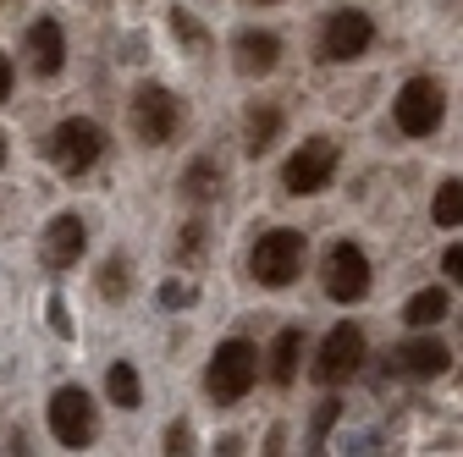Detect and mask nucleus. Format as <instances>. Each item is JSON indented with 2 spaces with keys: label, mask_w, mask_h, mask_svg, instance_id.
Wrapping results in <instances>:
<instances>
[{
  "label": "nucleus",
  "mask_w": 463,
  "mask_h": 457,
  "mask_svg": "<svg viewBox=\"0 0 463 457\" xmlns=\"http://www.w3.org/2000/svg\"><path fill=\"white\" fill-rule=\"evenodd\" d=\"M128 122H133V133L144 144H171V138H177V127H183V105L171 99V89L144 83L133 94V105H128Z\"/></svg>",
  "instance_id": "nucleus-4"
},
{
  "label": "nucleus",
  "mask_w": 463,
  "mask_h": 457,
  "mask_svg": "<svg viewBox=\"0 0 463 457\" xmlns=\"http://www.w3.org/2000/svg\"><path fill=\"white\" fill-rule=\"evenodd\" d=\"M199 293H194V281H160V303L165 309H188Z\"/></svg>",
  "instance_id": "nucleus-24"
},
{
  "label": "nucleus",
  "mask_w": 463,
  "mask_h": 457,
  "mask_svg": "<svg viewBox=\"0 0 463 457\" xmlns=\"http://www.w3.org/2000/svg\"><path fill=\"white\" fill-rule=\"evenodd\" d=\"M99 154H105V133L89 117H72V122H61L50 133V160L61 165L67 177H83L89 165H99Z\"/></svg>",
  "instance_id": "nucleus-6"
},
{
  "label": "nucleus",
  "mask_w": 463,
  "mask_h": 457,
  "mask_svg": "<svg viewBox=\"0 0 463 457\" xmlns=\"http://www.w3.org/2000/svg\"><path fill=\"white\" fill-rule=\"evenodd\" d=\"M370 293V254L359 243H331L326 254V298L331 303H359Z\"/></svg>",
  "instance_id": "nucleus-8"
},
{
  "label": "nucleus",
  "mask_w": 463,
  "mask_h": 457,
  "mask_svg": "<svg viewBox=\"0 0 463 457\" xmlns=\"http://www.w3.org/2000/svg\"><path fill=\"white\" fill-rule=\"evenodd\" d=\"M336 160H342V149H336V138H326V133H315V138H304V149H293V160H287V171H281V182H287V193H320L331 177H336Z\"/></svg>",
  "instance_id": "nucleus-5"
},
{
  "label": "nucleus",
  "mask_w": 463,
  "mask_h": 457,
  "mask_svg": "<svg viewBox=\"0 0 463 457\" xmlns=\"http://www.w3.org/2000/svg\"><path fill=\"white\" fill-rule=\"evenodd\" d=\"M276 138H281V110H276V105H254V110H249V122H243V149L260 160Z\"/></svg>",
  "instance_id": "nucleus-17"
},
{
  "label": "nucleus",
  "mask_w": 463,
  "mask_h": 457,
  "mask_svg": "<svg viewBox=\"0 0 463 457\" xmlns=\"http://www.w3.org/2000/svg\"><path fill=\"white\" fill-rule=\"evenodd\" d=\"M260 380V348L243 336H232L215 348V359L204 364V391H210V403H243L249 386Z\"/></svg>",
  "instance_id": "nucleus-1"
},
{
  "label": "nucleus",
  "mask_w": 463,
  "mask_h": 457,
  "mask_svg": "<svg viewBox=\"0 0 463 457\" xmlns=\"http://www.w3.org/2000/svg\"><path fill=\"white\" fill-rule=\"evenodd\" d=\"M298 359H304V331L298 325H287V331H276V341H270V380L276 386H293L298 380Z\"/></svg>",
  "instance_id": "nucleus-15"
},
{
  "label": "nucleus",
  "mask_w": 463,
  "mask_h": 457,
  "mask_svg": "<svg viewBox=\"0 0 463 457\" xmlns=\"http://www.w3.org/2000/svg\"><path fill=\"white\" fill-rule=\"evenodd\" d=\"M105 391H110L116 408H138V403H144V380H138L133 364H110V369H105Z\"/></svg>",
  "instance_id": "nucleus-19"
},
{
  "label": "nucleus",
  "mask_w": 463,
  "mask_h": 457,
  "mask_svg": "<svg viewBox=\"0 0 463 457\" xmlns=\"http://www.w3.org/2000/svg\"><path fill=\"white\" fill-rule=\"evenodd\" d=\"M441 270H447V281H452V287H463V243H452V248L441 254Z\"/></svg>",
  "instance_id": "nucleus-27"
},
{
  "label": "nucleus",
  "mask_w": 463,
  "mask_h": 457,
  "mask_svg": "<svg viewBox=\"0 0 463 457\" xmlns=\"http://www.w3.org/2000/svg\"><path fill=\"white\" fill-rule=\"evenodd\" d=\"M204 220H188L183 226V238H177V248H171V259H177V265H199V254H204Z\"/></svg>",
  "instance_id": "nucleus-22"
},
{
  "label": "nucleus",
  "mask_w": 463,
  "mask_h": 457,
  "mask_svg": "<svg viewBox=\"0 0 463 457\" xmlns=\"http://www.w3.org/2000/svg\"><path fill=\"white\" fill-rule=\"evenodd\" d=\"M452 314V298H447V287H425V293H414L409 303H402V320H409V325H441Z\"/></svg>",
  "instance_id": "nucleus-18"
},
{
  "label": "nucleus",
  "mask_w": 463,
  "mask_h": 457,
  "mask_svg": "<svg viewBox=\"0 0 463 457\" xmlns=\"http://www.w3.org/2000/svg\"><path fill=\"white\" fill-rule=\"evenodd\" d=\"M171 28H177V33H183V44H188L194 55H199V50H210V39H204V28H199V23H194V17H188L183 6H171Z\"/></svg>",
  "instance_id": "nucleus-23"
},
{
  "label": "nucleus",
  "mask_w": 463,
  "mask_h": 457,
  "mask_svg": "<svg viewBox=\"0 0 463 457\" xmlns=\"http://www.w3.org/2000/svg\"><path fill=\"white\" fill-rule=\"evenodd\" d=\"M83 248H89V226H83L78 215H55V220L44 226V238H39V259H44L50 270H72V265L83 259Z\"/></svg>",
  "instance_id": "nucleus-11"
},
{
  "label": "nucleus",
  "mask_w": 463,
  "mask_h": 457,
  "mask_svg": "<svg viewBox=\"0 0 463 457\" xmlns=\"http://www.w3.org/2000/svg\"><path fill=\"white\" fill-rule=\"evenodd\" d=\"M165 452H194V430H188V419L165 424Z\"/></svg>",
  "instance_id": "nucleus-26"
},
{
  "label": "nucleus",
  "mask_w": 463,
  "mask_h": 457,
  "mask_svg": "<svg viewBox=\"0 0 463 457\" xmlns=\"http://www.w3.org/2000/svg\"><path fill=\"white\" fill-rule=\"evenodd\" d=\"M232 61H238L243 78H270L276 61H281V39L265 33V28H243L238 39H232Z\"/></svg>",
  "instance_id": "nucleus-14"
},
{
  "label": "nucleus",
  "mask_w": 463,
  "mask_h": 457,
  "mask_svg": "<svg viewBox=\"0 0 463 457\" xmlns=\"http://www.w3.org/2000/svg\"><path fill=\"white\" fill-rule=\"evenodd\" d=\"M0 165H6V133H0Z\"/></svg>",
  "instance_id": "nucleus-30"
},
{
  "label": "nucleus",
  "mask_w": 463,
  "mask_h": 457,
  "mask_svg": "<svg viewBox=\"0 0 463 457\" xmlns=\"http://www.w3.org/2000/svg\"><path fill=\"white\" fill-rule=\"evenodd\" d=\"M99 293H105L110 303H122V298L133 293V265H128L122 254H116V259H105V265H99Z\"/></svg>",
  "instance_id": "nucleus-21"
},
{
  "label": "nucleus",
  "mask_w": 463,
  "mask_h": 457,
  "mask_svg": "<svg viewBox=\"0 0 463 457\" xmlns=\"http://www.w3.org/2000/svg\"><path fill=\"white\" fill-rule=\"evenodd\" d=\"M430 220L436 226H463V177H447L430 199Z\"/></svg>",
  "instance_id": "nucleus-20"
},
{
  "label": "nucleus",
  "mask_w": 463,
  "mask_h": 457,
  "mask_svg": "<svg viewBox=\"0 0 463 457\" xmlns=\"http://www.w3.org/2000/svg\"><path fill=\"white\" fill-rule=\"evenodd\" d=\"M359 364H364V331L359 325H331L326 331V341H320V359H315V380L320 386H342L347 375H359Z\"/></svg>",
  "instance_id": "nucleus-9"
},
{
  "label": "nucleus",
  "mask_w": 463,
  "mask_h": 457,
  "mask_svg": "<svg viewBox=\"0 0 463 457\" xmlns=\"http://www.w3.org/2000/svg\"><path fill=\"white\" fill-rule=\"evenodd\" d=\"M392 122L402 138H430L441 122H447V89L436 78H409L392 105Z\"/></svg>",
  "instance_id": "nucleus-3"
},
{
  "label": "nucleus",
  "mask_w": 463,
  "mask_h": 457,
  "mask_svg": "<svg viewBox=\"0 0 463 457\" xmlns=\"http://www.w3.org/2000/svg\"><path fill=\"white\" fill-rule=\"evenodd\" d=\"M23 44H28V67H33V78H55V72L67 67V39H61V23H55V17L28 23Z\"/></svg>",
  "instance_id": "nucleus-13"
},
{
  "label": "nucleus",
  "mask_w": 463,
  "mask_h": 457,
  "mask_svg": "<svg viewBox=\"0 0 463 457\" xmlns=\"http://www.w3.org/2000/svg\"><path fill=\"white\" fill-rule=\"evenodd\" d=\"M370 39H375V23L364 12H354V6H342L320 28V61H359L370 50Z\"/></svg>",
  "instance_id": "nucleus-10"
},
{
  "label": "nucleus",
  "mask_w": 463,
  "mask_h": 457,
  "mask_svg": "<svg viewBox=\"0 0 463 457\" xmlns=\"http://www.w3.org/2000/svg\"><path fill=\"white\" fill-rule=\"evenodd\" d=\"M336 414H342V403H320V414H315V430H309V446H315V452L326 446V430L336 424Z\"/></svg>",
  "instance_id": "nucleus-25"
},
{
  "label": "nucleus",
  "mask_w": 463,
  "mask_h": 457,
  "mask_svg": "<svg viewBox=\"0 0 463 457\" xmlns=\"http://www.w3.org/2000/svg\"><path fill=\"white\" fill-rule=\"evenodd\" d=\"M12 83H17V72H12L6 55H0V99H12Z\"/></svg>",
  "instance_id": "nucleus-29"
},
{
  "label": "nucleus",
  "mask_w": 463,
  "mask_h": 457,
  "mask_svg": "<svg viewBox=\"0 0 463 457\" xmlns=\"http://www.w3.org/2000/svg\"><path fill=\"white\" fill-rule=\"evenodd\" d=\"M94 403H89V391L83 386H61L50 396V435L61 441L67 452H83L89 441H94Z\"/></svg>",
  "instance_id": "nucleus-7"
},
{
  "label": "nucleus",
  "mask_w": 463,
  "mask_h": 457,
  "mask_svg": "<svg viewBox=\"0 0 463 457\" xmlns=\"http://www.w3.org/2000/svg\"><path fill=\"white\" fill-rule=\"evenodd\" d=\"M304 232H293V226H276V232H265L254 248H249V275L260 281V287H287V281H298L304 270Z\"/></svg>",
  "instance_id": "nucleus-2"
},
{
  "label": "nucleus",
  "mask_w": 463,
  "mask_h": 457,
  "mask_svg": "<svg viewBox=\"0 0 463 457\" xmlns=\"http://www.w3.org/2000/svg\"><path fill=\"white\" fill-rule=\"evenodd\" d=\"M254 6H276V0H254Z\"/></svg>",
  "instance_id": "nucleus-31"
},
{
  "label": "nucleus",
  "mask_w": 463,
  "mask_h": 457,
  "mask_svg": "<svg viewBox=\"0 0 463 457\" xmlns=\"http://www.w3.org/2000/svg\"><path fill=\"white\" fill-rule=\"evenodd\" d=\"M221 165L210 160V154H199V160H188V171H183V199L188 204H215L221 199Z\"/></svg>",
  "instance_id": "nucleus-16"
},
{
  "label": "nucleus",
  "mask_w": 463,
  "mask_h": 457,
  "mask_svg": "<svg viewBox=\"0 0 463 457\" xmlns=\"http://www.w3.org/2000/svg\"><path fill=\"white\" fill-rule=\"evenodd\" d=\"M50 331L55 336H72V320H67V303L61 298H50Z\"/></svg>",
  "instance_id": "nucleus-28"
},
{
  "label": "nucleus",
  "mask_w": 463,
  "mask_h": 457,
  "mask_svg": "<svg viewBox=\"0 0 463 457\" xmlns=\"http://www.w3.org/2000/svg\"><path fill=\"white\" fill-rule=\"evenodd\" d=\"M392 369L409 375V380H436V375L452 369V353H447V341H436V336H414V341H402V348L392 353Z\"/></svg>",
  "instance_id": "nucleus-12"
}]
</instances>
